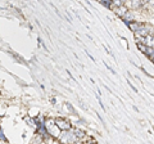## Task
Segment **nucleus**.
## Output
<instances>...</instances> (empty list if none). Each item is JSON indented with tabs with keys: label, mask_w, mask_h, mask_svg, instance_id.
Listing matches in <instances>:
<instances>
[{
	"label": "nucleus",
	"mask_w": 154,
	"mask_h": 144,
	"mask_svg": "<svg viewBox=\"0 0 154 144\" xmlns=\"http://www.w3.org/2000/svg\"><path fill=\"white\" fill-rule=\"evenodd\" d=\"M45 126H46V129H48V133L50 137H53V138H57L59 139V137H61V128L55 124V120H46L45 121Z\"/></svg>",
	"instance_id": "f257e3e1"
},
{
	"label": "nucleus",
	"mask_w": 154,
	"mask_h": 144,
	"mask_svg": "<svg viewBox=\"0 0 154 144\" xmlns=\"http://www.w3.org/2000/svg\"><path fill=\"white\" fill-rule=\"evenodd\" d=\"M59 142L62 143H75V142H78L76 134H75V130H64V133L61 134L59 137Z\"/></svg>",
	"instance_id": "f03ea898"
},
{
	"label": "nucleus",
	"mask_w": 154,
	"mask_h": 144,
	"mask_svg": "<svg viewBox=\"0 0 154 144\" xmlns=\"http://www.w3.org/2000/svg\"><path fill=\"white\" fill-rule=\"evenodd\" d=\"M55 124H57L59 128H61L62 131H64V130H71V124H70V122H68L67 120L57 119V120H55Z\"/></svg>",
	"instance_id": "7ed1b4c3"
},
{
	"label": "nucleus",
	"mask_w": 154,
	"mask_h": 144,
	"mask_svg": "<svg viewBox=\"0 0 154 144\" xmlns=\"http://www.w3.org/2000/svg\"><path fill=\"white\" fill-rule=\"evenodd\" d=\"M113 10H114V13L117 14L118 17H121V18H123V17L126 16V13L128 12V9L125 7V5H119V7H115V8H113Z\"/></svg>",
	"instance_id": "20e7f679"
},
{
	"label": "nucleus",
	"mask_w": 154,
	"mask_h": 144,
	"mask_svg": "<svg viewBox=\"0 0 154 144\" xmlns=\"http://www.w3.org/2000/svg\"><path fill=\"white\" fill-rule=\"evenodd\" d=\"M127 26L131 28V31L136 32V31L139 30V27H140V23H139V22H134V21H132V22H128V23H127Z\"/></svg>",
	"instance_id": "39448f33"
},
{
	"label": "nucleus",
	"mask_w": 154,
	"mask_h": 144,
	"mask_svg": "<svg viewBox=\"0 0 154 144\" xmlns=\"http://www.w3.org/2000/svg\"><path fill=\"white\" fill-rule=\"evenodd\" d=\"M123 21H125L126 23L132 22V21H134V16H132V13H131V12H127V13H126V16L123 17Z\"/></svg>",
	"instance_id": "423d86ee"
},
{
	"label": "nucleus",
	"mask_w": 154,
	"mask_h": 144,
	"mask_svg": "<svg viewBox=\"0 0 154 144\" xmlns=\"http://www.w3.org/2000/svg\"><path fill=\"white\" fill-rule=\"evenodd\" d=\"M131 4H132V8H134V9H139L140 5H141V0H131Z\"/></svg>",
	"instance_id": "0eeeda50"
},
{
	"label": "nucleus",
	"mask_w": 154,
	"mask_h": 144,
	"mask_svg": "<svg viewBox=\"0 0 154 144\" xmlns=\"http://www.w3.org/2000/svg\"><path fill=\"white\" fill-rule=\"evenodd\" d=\"M98 1H99V0H98Z\"/></svg>",
	"instance_id": "6e6552de"
}]
</instances>
